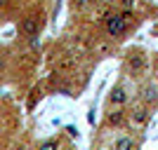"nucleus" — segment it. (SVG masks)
Instances as JSON below:
<instances>
[{
    "instance_id": "nucleus-1",
    "label": "nucleus",
    "mask_w": 158,
    "mask_h": 150,
    "mask_svg": "<svg viewBox=\"0 0 158 150\" xmlns=\"http://www.w3.org/2000/svg\"><path fill=\"white\" fill-rule=\"evenodd\" d=\"M130 21L132 17L125 12H111V14H106L104 17V31L106 35L111 40H120V38H125L127 31H130Z\"/></svg>"
},
{
    "instance_id": "nucleus-2",
    "label": "nucleus",
    "mask_w": 158,
    "mask_h": 150,
    "mask_svg": "<svg viewBox=\"0 0 158 150\" xmlns=\"http://www.w3.org/2000/svg\"><path fill=\"white\" fill-rule=\"evenodd\" d=\"M149 68V56H146L144 49H139V47H132L127 49L125 54V61H123V71L130 75V78H142Z\"/></svg>"
},
{
    "instance_id": "nucleus-3",
    "label": "nucleus",
    "mask_w": 158,
    "mask_h": 150,
    "mask_svg": "<svg viewBox=\"0 0 158 150\" xmlns=\"http://www.w3.org/2000/svg\"><path fill=\"white\" fill-rule=\"evenodd\" d=\"M106 103L111 108H125L130 103V89L125 87V82H118V85L111 87L109 96H106Z\"/></svg>"
},
{
    "instance_id": "nucleus-4",
    "label": "nucleus",
    "mask_w": 158,
    "mask_h": 150,
    "mask_svg": "<svg viewBox=\"0 0 158 150\" xmlns=\"http://www.w3.org/2000/svg\"><path fill=\"white\" fill-rule=\"evenodd\" d=\"M125 122H130V113L125 108H111L109 113H104V124L109 129H120L125 127Z\"/></svg>"
},
{
    "instance_id": "nucleus-5",
    "label": "nucleus",
    "mask_w": 158,
    "mask_h": 150,
    "mask_svg": "<svg viewBox=\"0 0 158 150\" xmlns=\"http://www.w3.org/2000/svg\"><path fill=\"white\" fill-rule=\"evenodd\" d=\"M19 33L24 35V38L33 40V38L40 33V19H38V17H33V14L24 17V19L19 21Z\"/></svg>"
},
{
    "instance_id": "nucleus-6",
    "label": "nucleus",
    "mask_w": 158,
    "mask_h": 150,
    "mask_svg": "<svg viewBox=\"0 0 158 150\" xmlns=\"http://www.w3.org/2000/svg\"><path fill=\"white\" fill-rule=\"evenodd\" d=\"M139 98H142V103L144 106H156L158 103V85L156 82H146L142 89H139Z\"/></svg>"
},
{
    "instance_id": "nucleus-7",
    "label": "nucleus",
    "mask_w": 158,
    "mask_h": 150,
    "mask_svg": "<svg viewBox=\"0 0 158 150\" xmlns=\"http://www.w3.org/2000/svg\"><path fill=\"white\" fill-rule=\"evenodd\" d=\"M149 117H151V108L144 103H139L137 108H132L130 110V122L137 124V127H144L146 122H149Z\"/></svg>"
},
{
    "instance_id": "nucleus-8",
    "label": "nucleus",
    "mask_w": 158,
    "mask_h": 150,
    "mask_svg": "<svg viewBox=\"0 0 158 150\" xmlns=\"http://www.w3.org/2000/svg\"><path fill=\"white\" fill-rule=\"evenodd\" d=\"M113 150H137V141L132 136H127V134H123V136H118L113 141Z\"/></svg>"
},
{
    "instance_id": "nucleus-9",
    "label": "nucleus",
    "mask_w": 158,
    "mask_h": 150,
    "mask_svg": "<svg viewBox=\"0 0 158 150\" xmlns=\"http://www.w3.org/2000/svg\"><path fill=\"white\" fill-rule=\"evenodd\" d=\"M59 148H61V141L57 136L45 138V141H40V143H38V150H59Z\"/></svg>"
},
{
    "instance_id": "nucleus-10",
    "label": "nucleus",
    "mask_w": 158,
    "mask_h": 150,
    "mask_svg": "<svg viewBox=\"0 0 158 150\" xmlns=\"http://www.w3.org/2000/svg\"><path fill=\"white\" fill-rule=\"evenodd\" d=\"M120 5H123V12L130 14V12H132V7H135V0H120Z\"/></svg>"
},
{
    "instance_id": "nucleus-11",
    "label": "nucleus",
    "mask_w": 158,
    "mask_h": 150,
    "mask_svg": "<svg viewBox=\"0 0 158 150\" xmlns=\"http://www.w3.org/2000/svg\"><path fill=\"white\" fill-rule=\"evenodd\" d=\"M85 5H92V0H78L76 2V7H85Z\"/></svg>"
},
{
    "instance_id": "nucleus-12",
    "label": "nucleus",
    "mask_w": 158,
    "mask_h": 150,
    "mask_svg": "<svg viewBox=\"0 0 158 150\" xmlns=\"http://www.w3.org/2000/svg\"><path fill=\"white\" fill-rule=\"evenodd\" d=\"M14 150H28V148H26L24 143H19V145H14Z\"/></svg>"
},
{
    "instance_id": "nucleus-13",
    "label": "nucleus",
    "mask_w": 158,
    "mask_h": 150,
    "mask_svg": "<svg viewBox=\"0 0 158 150\" xmlns=\"http://www.w3.org/2000/svg\"><path fill=\"white\" fill-rule=\"evenodd\" d=\"M2 68H5V59L0 56V73H2Z\"/></svg>"
},
{
    "instance_id": "nucleus-14",
    "label": "nucleus",
    "mask_w": 158,
    "mask_h": 150,
    "mask_svg": "<svg viewBox=\"0 0 158 150\" xmlns=\"http://www.w3.org/2000/svg\"><path fill=\"white\" fill-rule=\"evenodd\" d=\"M156 66H158V54H156Z\"/></svg>"
}]
</instances>
